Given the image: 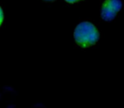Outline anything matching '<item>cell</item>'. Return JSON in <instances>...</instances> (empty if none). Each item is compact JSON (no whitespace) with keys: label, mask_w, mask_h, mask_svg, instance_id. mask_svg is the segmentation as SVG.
<instances>
[{"label":"cell","mask_w":124,"mask_h":108,"mask_svg":"<svg viewBox=\"0 0 124 108\" xmlns=\"http://www.w3.org/2000/svg\"><path fill=\"white\" fill-rule=\"evenodd\" d=\"M122 3L121 0H106L101 8V18L105 21H111L122 10Z\"/></svg>","instance_id":"cell-2"},{"label":"cell","mask_w":124,"mask_h":108,"mask_svg":"<svg viewBox=\"0 0 124 108\" xmlns=\"http://www.w3.org/2000/svg\"><path fill=\"white\" fill-rule=\"evenodd\" d=\"M3 20H4V12H3L2 8L0 7V25H1V24H2Z\"/></svg>","instance_id":"cell-3"},{"label":"cell","mask_w":124,"mask_h":108,"mask_svg":"<svg viewBox=\"0 0 124 108\" xmlns=\"http://www.w3.org/2000/svg\"><path fill=\"white\" fill-rule=\"evenodd\" d=\"M65 1L68 3H70V4H74V3L79 2V1H80V0H65Z\"/></svg>","instance_id":"cell-4"},{"label":"cell","mask_w":124,"mask_h":108,"mask_svg":"<svg viewBox=\"0 0 124 108\" xmlns=\"http://www.w3.org/2000/svg\"><path fill=\"white\" fill-rule=\"evenodd\" d=\"M74 36L77 44L82 47H89L99 41L100 35L97 29L90 22H81L76 26Z\"/></svg>","instance_id":"cell-1"},{"label":"cell","mask_w":124,"mask_h":108,"mask_svg":"<svg viewBox=\"0 0 124 108\" xmlns=\"http://www.w3.org/2000/svg\"><path fill=\"white\" fill-rule=\"evenodd\" d=\"M46 1H53V0H46Z\"/></svg>","instance_id":"cell-5"}]
</instances>
